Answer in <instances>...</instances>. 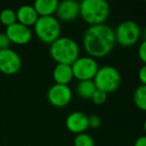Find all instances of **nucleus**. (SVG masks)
<instances>
[{"instance_id":"4468645a","label":"nucleus","mask_w":146,"mask_h":146,"mask_svg":"<svg viewBox=\"0 0 146 146\" xmlns=\"http://www.w3.org/2000/svg\"><path fill=\"white\" fill-rule=\"evenodd\" d=\"M73 70L71 65L67 64H57L53 70V79L55 84L68 85L73 80Z\"/></svg>"},{"instance_id":"9b49d317","label":"nucleus","mask_w":146,"mask_h":146,"mask_svg":"<svg viewBox=\"0 0 146 146\" xmlns=\"http://www.w3.org/2000/svg\"><path fill=\"white\" fill-rule=\"evenodd\" d=\"M66 127L68 130L75 134L85 133L88 127V116L82 111H74L66 118Z\"/></svg>"},{"instance_id":"dca6fc26","label":"nucleus","mask_w":146,"mask_h":146,"mask_svg":"<svg viewBox=\"0 0 146 146\" xmlns=\"http://www.w3.org/2000/svg\"><path fill=\"white\" fill-rule=\"evenodd\" d=\"M96 90V85H94L92 80L79 81V83L77 84V87H76L77 94L82 99H90Z\"/></svg>"},{"instance_id":"cd10ccee","label":"nucleus","mask_w":146,"mask_h":146,"mask_svg":"<svg viewBox=\"0 0 146 146\" xmlns=\"http://www.w3.org/2000/svg\"><path fill=\"white\" fill-rule=\"evenodd\" d=\"M144 3H145V5H146V0H145V2H144Z\"/></svg>"},{"instance_id":"0eeeda50","label":"nucleus","mask_w":146,"mask_h":146,"mask_svg":"<svg viewBox=\"0 0 146 146\" xmlns=\"http://www.w3.org/2000/svg\"><path fill=\"white\" fill-rule=\"evenodd\" d=\"M71 66L74 78H77L80 81L92 80L100 68L96 59L90 56L79 57Z\"/></svg>"},{"instance_id":"393cba45","label":"nucleus","mask_w":146,"mask_h":146,"mask_svg":"<svg viewBox=\"0 0 146 146\" xmlns=\"http://www.w3.org/2000/svg\"><path fill=\"white\" fill-rule=\"evenodd\" d=\"M134 146H146V135L140 136L135 140Z\"/></svg>"},{"instance_id":"aec40b11","label":"nucleus","mask_w":146,"mask_h":146,"mask_svg":"<svg viewBox=\"0 0 146 146\" xmlns=\"http://www.w3.org/2000/svg\"><path fill=\"white\" fill-rule=\"evenodd\" d=\"M90 99L92 100V102H94L96 105H102V104L106 101V99H108V94H106V92L102 91V90L96 89V91H94V93L92 94Z\"/></svg>"},{"instance_id":"6ab92c4d","label":"nucleus","mask_w":146,"mask_h":146,"mask_svg":"<svg viewBox=\"0 0 146 146\" xmlns=\"http://www.w3.org/2000/svg\"><path fill=\"white\" fill-rule=\"evenodd\" d=\"M74 146H94L92 137L88 133H81L76 135L74 139Z\"/></svg>"},{"instance_id":"2eb2a0df","label":"nucleus","mask_w":146,"mask_h":146,"mask_svg":"<svg viewBox=\"0 0 146 146\" xmlns=\"http://www.w3.org/2000/svg\"><path fill=\"white\" fill-rule=\"evenodd\" d=\"M58 0H36L33 4L39 17L41 16H53L58 7Z\"/></svg>"},{"instance_id":"423d86ee","label":"nucleus","mask_w":146,"mask_h":146,"mask_svg":"<svg viewBox=\"0 0 146 146\" xmlns=\"http://www.w3.org/2000/svg\"><path fill=\"white\" fill-rule=\"evenodd\" d=\"M115 42L123 47L134 45L141 36V29L136 22L125 20L117 25L114 30Z\"/></svg>"},{"instance_id":"b1692460","label":"nucleus","mask_w":146,"mask_h":146,"mask_svg":"<svg viewBox=\"0 0 146 146\" xmlns=\"http://www.w3.org/2000/svg\"><path fill=\"white\" fill-rule=\"evenodd\" d=\"M138 79L141 82V85H146V64L140 67L138 71Z\"/></svg>"},{"instance_id":"5701e85b","label":"nucleus","mask_w":146,"mask_h":146,"mask_svg":"<svg viewBox=\"0 0 146 146\" xmlns=\"http://www.w3.org/2000/svg\"><path fill=\"white\" fill-rule=\"evenodd\" d=\"M138 57L144 64H146V40H143L140 43L138 48Z\"/></svg>"},{"instance_id":"20e7f679","label":"nucleus","mask_w":146,"mask_h":146,"mask_svg":"<svg viewBox=\"0 0 146 146\" xmlns=\"http://www.w3.org/2000/svg\"><path fill=\"white\" fill-rule=\"evenodd\" d=\"M34 32L39 40L52 44L61 35V24L55 16H41L34 25Z\"/></svg>"},{"instance_id":"f257e3e1","label":"nucleus","mask_w":146,"mask_h":146,"mask_svg":"<svg viewBox=\"0 0 146 146\" xmlns=\"http://www.w3.org/2000/svg\"><path fill=\"white\" fill-rule=\"evenodd\" d=\"M114 30L106 24L90 26L83 37V46L92 58H102L108 55L115 45Z\"/></svg>"},{"instance_id":"f3484780","label":"nucleus","mask_w":146,"mask_h":146,"mask_svg":"<svg viewBox=\"0 0 146 146\" xmlns=\"http://www.w3.org/2000/svg\"><path fill=\"white\" fill-rule=\"evenodd\" d=\"M133 102L138 109L146 111V85H139L133 93Z\"/></svg>"},{"instance_id":"f8f14e48","label":"nucleus","mask_w":146,"mask_h":146,"mask_svg":"<svg viewBox=\"0 0 146 146\" xmlns=\"http://www.w3.org/2000/svg\"><path fill=\"white\" fill-rule=\"evenodd\" d=\"M58 19L63 21H73L80 15V2L75 0H64L59 2L57 7Z\"/></svg>"},{"instance_id":"412c9836","label":"nucleus","mask_w":146,"mask_h":146,"mask_svg":"<svg viewBox=\"0 0 146 146\" xmlns=\"http://www.w3.org/2000/svg\"><path fill=\"white\" fill-rule=\"evenodd\" d=\"M102 125V119L98 115H90L88 116V127L92 129H98Z\"/></svg>"},{"instance_id":"39448f33","label":"nucleus","mask_w":146,"mask_h":146,"mask_svg":"<svg viewBox=\"0 0 146 146\" xmlns=\"http://www.w3.org/2000/svg\"><path fill=\"white\" fill-rule=\"evenodd\" d=\"M92 81L96 89L102 90L108 94L118 89L120 85L121 76L115 67L106 65L98 68Z\"/></svg>"},{"instance_id":"a878e982","label":"nucleus","mask_w":146,"mask_h":146,"mask_svg":"<svg viewBox=\"0 0 146 146\" xmlns=\"http://www.w3.org/2000/svg\"><path fill=\"white\" fill-rule=\"evenodd\" d=\"M142 35H143V38H144V40H146V28L144 30H143V33H142Z\"/></svg>"},{"instance_id":"1a4fd4ad","label":"nucleus","mask_w":146,"mask_h":146,"mask_svg":"<svg viewBox=\"0 0 146 146\" xmlns=\"http://www.w3.org/2000/svg\"><path fill=\"white\" fill-rule=\"evenodd\" d=\"M73 97V92L69 85L54 84L48 90L47 98L50 104L55 107H65L71 102Z\"/></svg>"},{"instance_id":"ddd939ff","label":"nucleus","mask_w":146,"mask_h":146,"mask_svg":"<svg viewBox=\"0 0 146 146\" xmlns=\"http://www.w3.org/2000/svg\"><path fill=\"white\" fill-rule=\"evenodd\" d=\"M16 17H17V22L20 24L30 27L34 26L36 21L38 20L39 15L37 14L35 8L33 5L29 4H24L21 5L16 11Z\"/></svg>"},{"instance_id":"a211bd4d","label":"nucleus","mask_w":146,"mask_h":146,"mask_svg":"<svg viewBox=\"0 0 146 146\" xmlns=\"http://www.w3.org/2000/svg\"><path fill=\"white\" fill-rule=\"evenodd\" d=\"M0 22L6 27L13 25L14 23L17 22V17H16V11L6 8L0 12Z\"/></svg>"},{"instance_id":"7ed1b4c3","label":"nucleus","mask_w":146,"mask_h":146,"mask_svg":"<svg viewBox=\"0 0 146 146\" xmlns=\"http://www.w3.org/2000/svg\"><path fill=\"white\" fill-rule=\"evenodd\" d=\"M110 4L106 0H84L80 2V15L90 26L100 25L110 16Z\"/></svg>"},{"instance_id":"4be33fe9","label":"nucleus","mask_w":146,"mask_h":146,"mask_svg":"<svg viewBox=\"0 0 146 146\" xmlns=\"http://www.w3.org/2000/svg\"><path fill=\"white\" fill-rule=\"evenodd\" d=\"M11 45V42L8 39L7 35L4 33H0V50H5V49H8Z\"/></svg>"},{"instance_id":"9d476101","label":"nucleus","mask_w":146,"mask_h":146,"mask_svg":"<svg viewBox=\"0 0 146 146\" xmlns=\"http://www.w3.org/2000/svg\"><path fill=\"white\" fill-rule=\"evenodd\" d=\"M5 34L7 35L10 42L18 45L27 44L32 39V31L30 27H27L18 22L9 27H6Z\"/></svg>"},{"instance_id":"bb28decb","label":"nucleus","mask_w":146,"mask_h":146,"mask_svg":"<svg viewBox=\"0 0 146 146\" xmlns=\"http://www.w3.org/2000/svg\"><path fill=\"white\" fill-rule=\"evenodd\" d=\"M143 129H144V131H145V133H146V119H145L144 123H143Z\"/></svg>"},{"instance_id":"6e6552de","label":"nucleus","mask_w":146,"mask_h":146,"mask_svg":"<svg viewBox=\"0 0 146 146\" xmlns=\"http://www.w3.org/2000/svg\"><path fill=\"white\" fill-rule=\"evenodd\" d=\"M22 59L16 51L8 48L0 50V72L5 75H14L20 71Z\"/></svg>"},{"instance_id":"f03ea898","label":"nucleus","mask_w":146,"mask_h":146,"mask_svg":"<svg viewBox=\"0 0 146 146\" xmlns=\"http://www.w3.org/2000/svg\"><path fill=\"white\" fill-rule=\"evenodd\" d=\"M49 53L57 64L72 65L80 57V46L73 38L60 36L50 44Z\"/></svg>"}]
</instances>
